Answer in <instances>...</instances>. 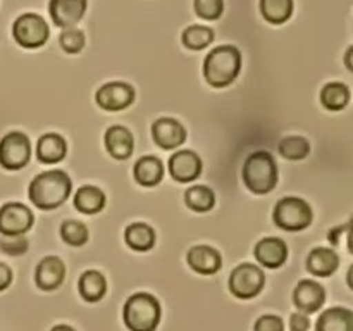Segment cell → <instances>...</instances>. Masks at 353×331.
Here are the masks:
<instances>
[{
  "label": "cell",
  "mask_w": 353,
  "mask_h": 331,
  "mask_svg": "<svg viewBox=\"0 0 353 331\" xmlns=\"http://www.w3.org/2000/svg\"><path fill=\"white\" fill-rule=\"evenodd\" d=\"M71 190V178L62 169H50L31 179L28 197L38 209L54 210L69 199Z\"/></svg>",
  "instance_id": "6da1fadb"
},
{
  "label": "cell",
  "mask_w": 353,
  "mask_h": 331,
  "mask_svg": "<svg viewBox=\"0 0 353 331\" xmlns=\"http://www.w3.org/2000/svg\"><path fill=\"white\" fill-rule=\"evenodd\" d=\"M241 71V52L234 45H221L203 61V78L214 88H224L238 78Z\"/></svg>",
  "instance_id": "7a4b0ae2"
},
{
  "label": "cell",
  "mask_w": 353,
  "mask_h": 331,
  "mask_svg": "<svg viewBox=\"0 0 353 331\" xmlns=\"http://www.w3.org/2000/svg\"><path fill=\"white\" fill-rule=\"evenodd\" d=\"M241 178L255 195H268L278 185V164L271 152L255 150L245 159Z\"/></svg>",
  "instance_id": "3957f363"
},
{
  "label": "cell",
  "mask_w": 353,
  "mask_h": 331,
  "mask_svg": "<svg viewBox=\"0 0 353 331\" xmlns=\"http://www.w3.org/2000/svg\"><path fill=\"white\" fill-rule=\"evenodd\" d=\"M161 303L150 293H134L124 303L123 317L131 331H155L161 323Z\"/></svg>",
  "instance_id": "277c9868"
},
{
  "label": "cell",
  "mask_w": 353,
  "mask_h": 331,
  "mask_svg": "<svg viewBox=\"0 0 353 331\" xmlns=\"http://www.w3.org/2000/svg\"><path fill=\"white\" fill-rule=\"evenodd\" d=\"M276 226L285 231H303L312 224L314 210L299 197H283L272 212Z\"/></svg>",
  "instance_id": "5b68a950"
},
{
  "label": "cell",
  "mask_w": 353,
  "mask_h": 331,
  "mask_svg": "<svg viewBox=\"0 0 353 331\" xmlns=\"http://www.w3.org/2000/svg\"><path fill=\"white\" fill-rule=\"evenodd\" d=\"M12 37L21 47L40 48L47 43L50 37V28L40 14L26 12L14 21Z\"/></svg>",
  "instance_id": "8992f818"
},
{
  "label": "cell",
  "mask_w": 353,
  "mask_h": 331,
  "mask_svg": "<svg viewBox=\"0 0 353 331\" xmlns=\"http://www.w3.org/2000/svg\"><path fill=\"white\" fill-rule=\"evenodd\" d=\"M265 283V276L259 265L243 262L236 265L230 276V290L238 299H254L262 292Z\"/></svg>",
  "instance_id": "52a82bcc"
},
{
  "label": "cell",
  "mask_w": 353,
  "mask_h": 331,
  "mask_svg": "<svg viewBox=\"0 0 353 331\" xmlns=\"http://www.w3.org/2000/svg\"><path fill=\"white\" fill-rule=\"evenodd\" d=\"M31 141L21 131H10L0 140V166L7 171H17L30 162Z\"/></svg>",
  "instance_id": "ba28073f"
},
{
  "label": "cell",
  "mask_w": 353,
  "mask_h": 331,
  "mask_svg": "<svg viewBox=\"0 0 353 331\" xmlns=\"http://www.w3.org/2000/svg\"><path fill=\"white\" fill-rule=\"evenodd\" d=\"M95 100L100 109L109 112H119L128 109L134 102V88L130 83L110 81L100 86L95 93Z\"/></svg>",
  "instance_id": "9c48e42d"
},
{
  "label": "cell",
  "mask_w": 353,
  "mask_h": 331,
  "mask_svg": "<svg viewBox=\"0 0 353 331\" xmlns=\"http://www.w3.org/2000/svg\"><path fill=\"white\" fill-rule=\"evenodd\" d=\"M33 212L19 202H7L0 207V234H24L33 226Z\"/></svg>",
  "instance_id": "30bf717a"
},
{
  "label": "cell",
  "mask_w": 353,
  "mask_h": 331,
  "mask_svg": "<svg viewBox=\"0 0 353 331\" xmlns=\"http://www.w3.org/2000/svg\"><path fill=\"white\" fill-rule=\"evenodd\" d=\"M88 0H48V14L59 28H72L83 19Z\"/></svg>",
  "instance_id": "8fae6325"
},
{
  "label": "cell",
  "mask_w": 353,
  "mask_h": 331,
  "mask_svg": "<svg viewBox=\"0 0 353 331\" xmlns=\"http://www.w3.org/2000/svg\"><path fill=\"white\" fill-rule=\"evenodd\" d=\"M202 159L193 150H178L169 159V172L179 183L195 181L202 174Z\"/></svg>",
  "instance_id": "7c38bea8"
},
{
  "label": "cell",
  "mask_w": 353,
  "mask_h": 331,
  "mask_svg": "<svg viewBox=\"0 0 353 331\" xmlns=\"http://www.w3.org/2000/svg\"><path fill=\"white\" fill-rule=\"evenodd\" d=\"M152 137L161 148L174 150L179 145L185 143L186 130L179 121L172 119V117H159L152 124Z\"/></svg>",
  "instance_id": "4fadbf2b"
},
{
  "label": "cell",
  "mask_w": 353,
  "mask_h": 331,
  "mask_svg": "<svg viewBox=\"0 0 353 331\" xmlns=\"http://www.w3.org/2000/svg\"><path fill=\"white\" fill-rule=\"evenodd\" d=\"M65 278V264L57 255H47L41 259L34 271V281L38 288L50 292V290L59 288L64 283Z\"/></svg>",
  "instance_id": "5bb4252c"
},
{
  "label": "cell",
  "mask_w": 353,
  "mask_h": 331,
  "mask_svg": "<svg viewBox=\"0 0 353 331\" xmlns=\"http://www.w3.org/2000/svg\"><path fill=\"white\" fill-rule=\"evenodd\" d=\"M254 255L257 262H261L264 268L278 269L288 259V245L278 237H265L261 241H257L254 248Z\"/></svg>",
  "instance_id": "9a60e30c"
},
{
  "label": "cell",
  "mask_w": 353,
  "mask_h": 331,
  "mask_svg": "<svg viewBox=\"0 0 353 331\" xmlns=\"http://www.w3.org/2000/svg\"><path fill=\"white\" fill-rule=\"evenodd\" d=\"M293 302L305 314H312L319 310L326 302V290L317 281L303 279L296 285L295 292H293Z\"/></svg>",
  "instance_id": "2e32d148"
},
{
  "label": "cell",
  "mask_w": 353,
  "mask_h": 331,
  "mask_svg": "<svg viewBox=\"0 0 353 331\" xmlns=\"http://www.w3.org/2000/svg\"><path fill=\"white\" fill-rule=\"evenodd\" d=\"M103 143H105V148L110 154V157L117 159V161H126L133 154L134 138L133 133L126 126L114 124L103 134Z\"/></svg>",
  "instance_id": "e0dca14e"
},
{
  "label": "cell",
  "mask_w": 353,
  "mask_h": 331,
  "mask_svg": "<svg viewBox=\"0 0 353 331\" xmlns=\"http://www.w3.org/2000/svg\"><path fill=\"white\" fill-rule=\"evenodd\" d=\"M186 262L199 274H216L223 265V259L216 248L209 245H195L186 254Z\"/></svg>",
  "instance_id": "ac0fdd59"
},
{
  "label": "cell",
  "mask_w": 353,
  "mask_h": 331,
  "mask_svg": "<svg viewBox=\"0 0 353 331\" xmlns=\"http://www.w3.org/2000/svg\"><path fill=\"white\" fill-rule=\"evenodd\" d=\"M68 155V143L59 133H45L38 138L37 159L41 164H57Z\"/></svg>",
  "instance_id": "d6986e66"
},
{
  "label": "cell",
  "mask_w": 353,
  "mask_h": 331,
  "mask_svg": "<svg viewBox=\"0 0 353 331\" xmlns=\"http://www.w3.org/2000/svg\"><path fill=\"white\" fill-rule=\"evenodd\" d=\"M338 265H340V255L333 248L316 247L307 257V269L319 278H327V276L334 274Z\"/></svg>",
  "instance_id": "ffe728a7"
},
{
  "label": "cell",
  "mask_w": 353,
  "mask_h": 331,
  "mask_svg": "<svg viewBox=\"0 0 353 331\" xmlns=\"http://www.w3.org/2000/svg\"><path fill=\"white\" fill-rule=\"evenodd\" d=\"M133 176L138 185L150 188V186L159 185L164 178V164L155 155H145V157L138 159L134 164Z\"/></svg>",
  "instance_id": "44dd1931"
},
{
  "label": "cell",
  "mask_w": 353,
  "mask_h": 331,
  "mask_svg": "<svg viewBox=\"0 0 353 331\" xmlns=\"http://www.w3.org/2000/svg\"><path fill=\"white\" fill-rule=\"evenodd\" d=\"M107 197L99 186L85 185L74 193V207L83 214H99L105 207Z\"/></svg>",
  "instance_id": "7402d4cb"
},
{
  "label": "cell",
  "mask_w": 353,
  "mask_h": 331,
  "mask_svg": "<svg viewBox=\"0 0 353 331\" xmlns=\"http://www.w3.org/2000/svg\"><path fill=\"white\" fill-rule=\"evenodd\" d=\"M317 331H353V312L345 307H333L321 314Z\"/></svg>",
  "instance_id": "603a6c76"
},
{
  "label": "cell",
  "mask_w": 353,
  "mask_h": 331,
  "mask_svg": "<svg viewBox=\"0 0 353 331\" xmlns=\"http://www.w3.org/2000/svg\"><path fill=\"white\" fill-rule=\"evenodd\" d=\"M79 295L86 300V302H99L103 299L107 292V281L105 276L102 272L95 271V269H88L79 276Z\"/></svg>",
  "instance_id": "cb8c5ba5"
},
{
  "label": "cell",
  "mask_w": 353,
  "mask_h": 331,
  "mask_svg": "<svg viewBox=\"0 0 353 331\" xmlns=\"http://www.w3.org/2000/svg\"><path fill=\"white\" fill-rule=\"evenodd\" d=\"M124 240L133 250L148 252L155 245V231L147 223H133L124 231Z\"/></svg>",
  "instance_id": "d4e9b609"
},
{
  "label": "cell",
  "mask_w": 353,
  "mask_h": 331,
  "mask_svg": "<svg viewBox=\"0 0 353 331\" xmlns=\"http://www.w3.org/2000/svg\"><path fill=\"white\" fill-rule=\"evenodd\" d=\"M350 88L345 83L331 81L326 83L321 90V103L326 107L327 110H343L350 102Z\"/></svg>",
  "instance_id": "484cf974"
},
{
  "label": "cell",
  "mask_w": 353,
  "mask_h": 331,
  "mask_svg": "<svg viewBox=\"0 0 353 331\" xmlns=\"http://www.w3.org/2000/svg\"><path fill=\"white\" fill-rule=\"evenodd\" d=\"M185 203L195 212H209L216 205V193L205 185L190 186L185 192Z\"/></svg>",
  "instance_id": "4316f807"
},
{
  "label": "cell",
  "mask_w": 353,
  "mask_h": 331,
  "mask_svg": "<svg viewBox=\"0 0 353 331\" xmlns=\"http://www.w3.org/2000/svg\"><path fill=\"white\" fill-rule=\"evenodd\" d=\"M261 14L271 24L286 23L293 14V0H261Z\"/></svg>",
  "instance_id": "83f0119b"
},
{
  "label": "cell",
  "mask_w": 353,
  "mask_h": 331,
  "mask_svg": "<svg viewBox=\"0 0 353 331\" xmlns=\"http://www.w3.org/2000/svg\"><path fill=\"white\" fill-rule=\"evenodd\" d=\"M278 150L288 161H302L310 154V141L302 134H292L279 141Z\"/></svg>",
  "instance_id": "f1b7e54d"
},
{
  "label": "cell",
  "mask_w": 353,
  "mask_h": 331,
  "mask_svg": "<svg viewBox=\"0 0 353 331\" xmlns=\"http://www.w3.org/2000/svg\"><path fill=\"white\" fill-rule=\"evenodd\" d=\"M183 45L190 50H203L214 41V30L209 26L193 24L183 31Z\"/></svg>",
  "instance_id": "f546056e"
},
{
  "label": "cell",
  "mask_w": 353,
  "mask_h": 331,
  "mask_svg": "<svg viewBox=\"0 0 353 331\" xmlns=\"http://www.w3.org/2000/svg\"><path fill=\"white\" fill-rule=\"evenodd\" d=\"M61 238L71 247H83L88 241L90 231L81 221L68 219L61 226Z\"/></svg>",
  "instance_id": "4dcf8cb0"
},
{
  "label": "cell",
  "mask_w": 353,
  "mask_h": 331,
  "mask_svg": "<svg viewBox=\"0 0 353 331\" xmlns=\"http://www.w3.org/2000/svg\"><path fill=\"white\" fill-rule=\"evenodd\" d=\"M59 43H61L62 50L68 54H78L85 47V33L76 28H65L59 37Z\"/></svg>",
  "instance_id": "1f68e13d"
},
{
  "label": "cell",
  "mask_w": 353,
  "mask_h": 331,
  "mask_svg": "<svg viewBox=\"0 0 353 331\" xmlns=\"http://www.w3.org/2000/svg\"><path fill=\"white\" fill-rule=\"evenodd\" d=\"M193 7H195L196 16L207 21L219 19L224 12L223 0H195Z\"/></svg>",
  "instance_id": "d6a6232c"
},
{
  "label": "cell",
  "mask_w": 353,
  "mask_h": 331,
  "mask_svg": "<svg viewBox=\"0 0 353 331\" xmlns=\"http://www.w3.org/2000/svg\"><path fill=\"white\" fill-rule=\"evenodd\" d=\"M0 248L9 255H21L28 250V240L24 234H2Z\"/></svg>",
  "instance_id": "836d02e7"
},
{
  "label": "cell",
  "mask_w": 353,
  "mask_h": 331,
  "mask_svg": "<svg viewBox=\"0 0 353 331\" xmlns=\"http://www.w3.org/2000/svg\"><path fill=\"white\" fill-rule=\"evenodd\" d=\"M254 331H285V323H283L279 316L268 314V316L259 317L254 326Z\"/></svg>",
  "instance_id": "e575fe53"
},
{
  "label": "cell",
  "mask_w": 353,
  "mask_h": 331,
  "mask_svg": "<svg viewBox=\"0 0 353 331\" xmlns=\"http://www.w3.org/2000/svg\"><path fill=\"white\" fill-rule=\"evenodd\" d=\"M310 321L305 314L295 312L290 317V330L292 331H309Z\"/></svg>",
  "instance_id": "d590c367"
},
{
  "label": "cell",
  "mask_w": 353,
  "mask_h": 331,
  "mask_svg": "<svg viewBox=\"0 0 353 331\" xmlns=\"http://www.w3.org/2000/svg\"><path fill=\"white\" fill-rule=\"evenodd\" d=\"M10 283H12V269L3 264V262H0V292L9 288Z\"/></svg>",
  "instance_id": "8d00e7d4"
},
{
  "label": "cell",
  "mask_w": 353,
  "mask_h": 331,
  "mask_svg": "<svg viewBox=\"0 0 353 331\" xmlns=\"http://www.w3.org/2000/svg\"><path fill=\"white\" fill-rule=\"evenodd\" d=\"M347 228H348V224H347V226H338V228H334V230H331L330 231V241H331V243H333V245L340 243L341 233H343Z\"/></svg>",
  "instance_id": "74e56055"
},
{
  "label": "cell",
  "mask_w": 353,
  "mask_h": 331,
  "mask_svg": "<svg viewBox=\"0 0 353 331\" xmlns=\"http://www.w3.org/2000/svg\"><path fill=\"white\" fill-rule=\"evenodd\" d=\"M352 54H353V47H348L347 54H345V62H347V69H348V71H353V66H352Z\"/></svg>",
  "instance_id": "f35d334b"
},
{
  "label": "cell",
  "mask_w": 353,
  "mask_h": 331,
  "mask_svg": "<svg viewBox=\"0 0 353 331\" xmlns=\"http://www.w3.org/2000/svg\"><path fill=\"white\" fill-rule=\"evenodd\" d=\"M50 331H74V330H72L71 326H68V324H57V326L52 328Z\"/></svg>",
  "instance_id": "ab89813d"
}]
</instances>
